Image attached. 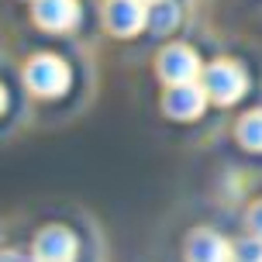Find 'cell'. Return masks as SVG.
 Masks as SVG:
<instances>
[{
    "label": "cell",
    "instance_id": "cell-1",
    "mask_svg": "<svg viewBox=\"0 0 262 262\" xmlns=\"http://www.w3.org/2000/svg\"><path fill=\"white\" fill-rule=\"evenodd\" d=\"M25 83L31 93L38 97H59L69 86V66L55 55H35L25 66Z\"/></svg>",
    "mask_w": 262,
    "mask_h": 262
},
{
    "label": "cell",
    "instance_id": "cell-2",
    "mask_svg": "<svg viewBox=\"0 0 262 262\" xmlns=\"http://www.w3.org/2000/svg\"><path fill=\"white\" fill-rule=\"evenodd\" d=\"M204 90H207L210 100H217V104H235L238 97L245 93V73L238 69L235 62H214L204 69V83H200Z\"/></svg>",
    "mask_w": 262,
    "mask_h": 262
},
{
    "label": "cell",
    "instance_id": "cell-3",
    "mask_svg": "<svg viewBox=\"0 0 262 262\" xmlns=\"http://www.w3.org/2000/svg\"><path fill=\"white\" fill-rule=\"evenodd\" d=\"M159 76L166 79L169 86H176V83H193L200 76V59L186 45H169L166 52L159 55Z\"/></svg>",
    "mask_w": 262,
    "mask_h": 262
},
{
    "label": "cell",
    "instance_id": "cell-4",
    "mask_svg": "<svg viewBox=\"0 0 262 262\" xmlns=\"http://www.w3.org/2000/svg\"><path fill=\"white\" fill-rule=\"evenodd\" d=\"M104 21L114 35H135V31H142L148 25V7L142 0H107Z\"/></svg>",
    "mask_w": 262,
    "mask_h": 262
},
{
    "label": "cell",
    "instance_id": "cell-5",
    "mask_svg": "<svg viewBox=\"0 0 262 262\" xmlns=\"http://www.w3.org/2000/svg\"><path fill=\"white\" fill-rule=\"evenodd\" d=\"M207 100H210V97H207L204 86H196V83H176V86H169L162 107H166V114H169V118L190 121V118H200V114H204Z\"/></svg>",
    "mask_w": 262,
    "mask_h": 262
},
{
    "label": "cell",
    "instance_id": "cell-6",
    "mask_svg": "<svg viewBox=\"0 0 262 262\" xmlns=\"http://www.w3.org/2000/svg\"><path fill=\"white\" fill-rule=\"evenodd\" d=\"M76 255V238L69 228H45L35 238V259L38 262H69Z\"/></svg>",
    "mask_w": 262,
    "mask_h": 262
},
{
    "label": "cell",
    "instance_id": "cell-7",
    "mask_svg": "<svg viewBox=\"0 0 262 262\" xmlns=\"http://www.w3.org/2000/svg\"><path fill=\"white\" fill-rule=\"evenodd\" d=\"M186 259L190 262H228L231 259V249L217 231H207L200 228L186 238Z\"/></svg>",
    "mask_w": 262,
    "mask_h": 262
},
{
    "label": "cell",
    "instance_id": "cell-8",
    "mask_svg": "<svg viewBox=\"0 0 262 262\" xmlns=\"http://www.w3.org/2000/svg\"><path fill=\"white\" fill-rule=\"evenodd\" d=\"M79 17L76 0H35V21L49 31H66Z\"/></svg>",
    "mask_w": 262,
    "mask_h": 262
},
{
    "label": "cell",
    "instance_id": "cell-9",
    "mask_svg": "<svg viewBox=\"0 0 262 262\" xmlns=\"http://www.w3.org/2000/svg\"><path fill=\"white\" fill-rule=\"evenodd\" d=\"M238 138H242L245 148L262 152V111H252V114H245L238 121Z\"/></svg>",
    "mask_w": 262,
    "mask_h": 262
},
{
    "label": "cell",
    "instance_id": "cell-10",
    "mask_svg": "<svg viewBox=\"0 0 262 262\" xmlns=\"http://www.w3.org/2000/svg\"><path fill=\"white\" fill-rule=\"evenodd\" d=\"M176 21H180V11H176V4H169V0H156V7L148 11V25L156 28V31H169Z\"/></svg>",
    "mask_w": 262,
    "mask_h": 262
},
{
    "label": "cell",
    "instance_id": "cell-11",
    "mask_svg": "<svg viewBox=\"0 0 262 262\" xmlns=\"http://www.w3.org/2000/svg\"><path fill=\"white\" fill-rule=\"evenodd\" d=\"M231 259H235V262H262V238L242 242L238 249H231Z\"/></svg>",
    "mask_w": 262,
    "mask_h": 262
},
{
    "label": "cell",
    "instance_id": "cell-12",
    "mask_svg": "<svg viewBox=\"0 0 262 262\" xmlns=\"http://www.w3.org/2000/svg\"><path fill=\"white\" fill-rule=\"evenodd\" d=\"M249 224H252V231H255V238H262V200L252 207V214H249Z\"/></svg>",
    "mask_w": 262,
    "mask_h": 262
},
{
    "label": "cell",
    "instance_id": "cell-13",
    "mask_svg": "<svg viewBox=\"0 0 262 262\" xmlns=\"http://www.w3.org/2000/svg\"><path fill=\"white\" fill-rule=\"evenodd\" d=\"M0 262H25L17 252H0Z\"/></svg>",
    "mask_w": 262,
    "mask_h": 262
},
{
    "label": "cell",
    "instance_id": "cell-14",
    "mask_svg": "<svg viewBox=\"0 0 262 262\" xmlns=\"http://www.w3.org/2000/svg\"><path fill=\"white\" fill-rule=\"evenodd\" d=\"M4 104H7V93H4V86H0V111H4Z\"/></svg>",
    "mask_w": 262,
    "mask_h": 262
},
{
    "label": "cell",
    "instance_id": "cell-15",
    "mask_svg": "<svg viewBox=\"0 0 262 262\" xmlns=\"http://www.w3.org/2000/svg\"><path fill=\"white\" fill-rule=\"evenodd\" d=\"M142 4H152V0H142Z\"/></svg>",
    "mask_w": 262,
    "mask_h": 262
}]
</instances>
